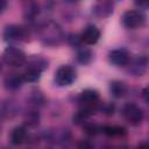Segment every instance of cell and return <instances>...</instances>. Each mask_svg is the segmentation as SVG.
Segmentation results:
<instances>
[{
    "mask_svg": "<svg viewBox=\"0 0 149 149\" xmlns=\"http://www.w3.org/2000/svg\"><path fill=\"white\" fill-rule=\"evenodd\" d=\"M47 66H48L47 61L40 56H34L30 59H28V65L22 73L24 81H30V83L36 81L41 77L42 71Z\"/></svg>",
    "mask_w": 149,
    "mask_h": 149,
    "instance_id": "6da1fadb",
    "label": "cell"
},
{
    "mask_svg": "<svg viewBox=\"0 0 149 149\" xmlns=\"http://www.w3.org/2000/svg\"><path fill=\"white\" fill-rule=\"evenodd\" d=\"M40 36H41V40L45 44L55 45V44L61 43V41L63 38V31L56 22L49 21L41 27Z\"/></svg>",
    "mask_w": 149,
    "mask_h": 149,
    "instance_id": "7a4b0ae2",
    "label": "cell"
},
{
    "mask_svg": "<svg viewBox=\"0 0 149 149\" xmlns=\"http://www.w3.org/2000/svg\"><path fill=\"white\" fill-rule=\"evenodd\" d=\"M3 61L8 65L17 68V66L26 64L27 56L21 49L16 48V47H7L3 51Z\"/></svg>",
    "mask_w": 149,
    "mask_h": 149,
    "instance_id": "3957f363",
    "label": "cell"
},
{
    "mask_svg": "<svg viewBox=\"0 0 149 149\" xmlns=\"http://www.w3.org/2000/svg\"><path fill=\"white\" fill-rule=\"evenodd\" d=\"M77 77L74 68L71 65H62L55 72V81L59 86H69L71 85Z\"/></svg>",
    "mask_w": 149,
    "mask_h": 149,
    "instance_id": "277c9868",
    "label": "cell"
},
{
    "mask_svg": "<svg viewBox=\"0 0 149 149\" xmlns=\"http://www.w3.org/2000/svg\"><path fill=\"white\" fill-rule=\"evenodd\" d=\"M3 38L6 41H28L29 30L28 28L19 24L7 26L3 30Z\"/></svg>",
    "mask_w": 149,
    "mask_h": 149,
    "instance_id": "5b68a950",
    "label": "cell"
},
{
    "mask_svg": "<svg viewBox=\"0 0 149 149\" xmlns=\"http://www.w3.org/2000/svg\"><path fill=\"white\" fill-rule=\"evenodd\" d=\"M79 102L83 105V109L88 111L90 113H94L99 102V93L93 88L84 90L79 95Z\"/></svg>",
    "mask_w": 149,
    "mask_h": 149,
    "instance_id": "8992f818",
    "label": "cell"
},
{
    "mask_svg": "<svg viewBox=\"0 0 149 149\" xmlns=\"http://www.w3.org/2000/svg\"><path fill=\"white\" fill-rule=\"evenodd\" d=\"M122 24L128 29H135L141 27L144 23V15L141 10L137 9H129L123 13L121 17Z\"/></svg>",
    "mask_w": 149,
    "mask_h": 149,
    "instance_id": "52a82bcc",
    "label": "cell"
},
{
    "mask_svg": "<svg viewBox=\"0 0 149 149\" xmlns=\"http://www.w3.org/2000/svg\"><path fill=\"white\" fill-rule=\"evenodd\" d=\"M122 115L133 126H137L143 121V112H142V109L137 105H135L133 102H127L123 106Z\"/></svg>",
    "mask_w": 149,
    "mask_h": 149,
    "instance_id": "ba28073f",
    "label": "cell"
},
{
    "mask_svg": "<svg viewBox=\"0 0 149 149\" xmlns=\"http://www.w3.org/2000/svg\"><path fill=\"white\" fill-rule=\"evenodd\" d=\"M79 36H80L81 43L87 44V45H92V44H95L99 41V38H100V30L95 26L91 24V26H87Z\"/></svg>",
    "mask_w": 149,
    "mask_h": 149,
    "instance_id": "9c48e42d",
    "label": "cell"
},
{
    "mask_svg": "<svg viewBox=\"0 0 149 149\" xmlns=\"http://www.w3.org/2000/svg\"><path fill=\"white\" fill-rule=\"evenodd\" d=\"M108 58H109V62L112 64H114L115 66H125L130 61L129 54L125 49H115V50H112L109 52Z\"/></svg>",
    "mask_w": 149,
    "mask_h": 149,
    "instance_id": "30bf717a",
    "label": "cell"
},
{
    "mask_svg": "<svg viewBox=\"0 0 149 149\" xmlns=\"http://www.w3.org/2000/svg\"><path fill=\"white\" fill-rule=\"evenodd\" d=\"M129 65L128 71L132 72L134 76H142L146 71H147V65H148V59L146 56L142 57H137L134 61H129V63L127 64Z\"/></svg>",
    "mask_w": 149,
    "mask_h": 149,
    "instance_id": "8fae6325",
    "label": "cell"
},
{
    "mask_svg": "<svg viewBox=\"0 0 149 149\" xmlns=\"http://www.w3.org/2000/svg\"><path fill=\"white\" fill-rule=\"evenodd\" d=\"M24 79L22 77V73H16V72H13V73H8L6 77H5V80H3V84H5V87L7 90H17L22 86Z\"/></svg>",
    "mask_w": 149,
    "mask_h": 149,
    "instance_id": "7c38bea8",
    "label": "cell"
},
{
    "mask_svg": "<svg viewBox=\"0 0 149 149\" xmlns=\"http://www.w3.org/2000/svg\"><path fill=\"white\" fill-rule=\"evenodd\" d=\"M92 12L98 17H107L113 13V3L111 1H99L93 6Z\"/></svg>",
    "mask_w": 149,
    "mask_h": 149,
    "instance_id": "4fadbf2b",
    "label": "cell"
},
{
    "mask_svg": "<svg viewBox=\"0 0 149 149\" xmlns=\"http://www.w3.org/2000/svg\"><path fill=\"white\" fill-rule=\"evenodd\" d=\"M27 140V129L23 126H16L10 133V142L15 146L22 144Z\"/></svg>",
    "mask_w": 149,
    "mask_h": 149,
    "instance_id": "5bb4252c",
    "label": "cell"
},
{
    "mask_svg": "<svg viewBox=\"0 0 149 149\" xmlns=\"http://www.w3.org/2000/svg\"><path fill=\"white\" fill-rule=\"evenodd\" d=\"M109 91L112 93L113 97L115 98H121L126 94L127 92V86L123 81H120V80H113L111 81L109 84Z\"/></svg>",
    "mask_w": 149,
    "mask_h": 149,
    "instance_id": "9a60e30c",
    "label": "cell"
},
{
    "mask_svg": "<svg viewBox=\"0 0 149 149\" xmlns=\"http://www.w3.org/2000/svg\"><path fill=\"white\" fill-rule=\"evenodd\" d=\"M101 130L105 135L109 136V137H115V136H122L126 134V129L121 126H111V125H107V126H104L101 127Z\"/></svg>",
    "mask_w": 149,
    "mask_h": 149,
    "instance_id": "2e32d148",
    "label": "cell"
},
{
    "mask_svg": "<svg viewBox=\"0 0 149 149\" xmlns=\"http://www.w3.org/2000/svg\"><path fill=\"white\" fill-rule=\"evenodd\" d=\"M77 59L81 64H88L92 59V51L87 48H80L77 52Z\"/></svg>",
    "mask_w": 149,
    "mask_h": 149,
    "instance_id": "e0dca14e",
    "label": "cell"
},
{
    "mask_svg": "<svg viewBox=\"0 0 149 149\" xmlns=\"http://www.w3.org/2000/svg\"><path fill=\"white\" fill-rule=\"evenodd\" d=\"M24 122L26 125H28L29 127H35L38 125L40 122V114L36 111H30L26 114L24 116Z\"/></svg>",
    "mask_w": 149,
    "mask_h": 149,
    "instance_id": "ac0fdd59",
    "label": "cell"
},
{
    "mask_svg": "<svg viewBox=\"0 0 149 149\" xmlns=\"http://www.w3.org/2000/svg\"><path fill=\"white\" fill-rule=\"evenodd\" d=\"M38 14V5L35 2H29L24 9V17L33 20Z\"/></svg>",
    "mask_w": 149,
    "mask_h": 149,
    "instance_id": "d6986e66",
    "label": "cell"
},
{
    "mask_svg": "<svg viewBox=\"0 0 149 149\" xmlns=\"http://www.w3.org/2000/svg\"><path fill=\"white\" fill-rule=\"evenodd\" d=\"M85 133L86 134H88V135H95L97 133H98V130H99V127L97 126V125H92V123H90V125H86L85 126Z\"/></svg>",
    "mask_w": 149,
    "mask_h": 149,
    "instance_id": "ffe728a7",
    "label": "cell"
},
{
    "mask_svg": "<svg viewBox=\"0 0 149 149\" xmlns=\"http://www.w3.org/2000/svg\"><path fill=\"white\" fill-rule=\"evenodd\" d=\"M69 41H70V43L72 45H76V47H78V45L81 44V41H80V36L79 35H70Z\"/></svg>",
    "mask_w": 149,
    "mask_h": 149,
    "instance_id": "44dd1931",
    "label": "cell"
},
{
    "mask_svg": "<svg viewBox=\"0 0 149 149\" xmlns=\"http://www.w3.org/2000/svg\"><path fill=\"white\" fill-rule=\"evenodd\" d=\"M78 149H94L92 143L90 141H86V140H83L79 142L78 144Z\"/></svg>",
    "mask_w": 149,
    "mask_h": 149,
    "instance_id": "7402d4cb",
    "label": "cell"
},
{
    "mask_svg": "<svg viewBox=\"0 0 149 149\" xmlns=\"http://www.w3.org/2000/svg\"><path fill=\"white\" fill-rule=\"evenodd\" d=\"M7 1H5V0H0V14L7 8Z\"/></svg>",
    "mask_w": 149,
    "mask_h": 149,
    "instance_id": "603a6c76",
    "label": "cell"
},
{
    "mask_svg": "<svg viewBox=\"0 0 149 149\" xmlns=\"http://www.w3.org/2000/svg\"><path fill=\"white\" fill-rule=\"evenodd\" d=\"M137 149H149L148 142H147V141H143V142H141V143L137 146Z\"/></svg>",
    "mask_w": 149,
    "mask_h": 149,
    "instance_id": "cb8c5ba5",
    "label": "cell"
},
{
    "mask_svg": "<svg viewBox=\"0 0 149 149\" xmlns=\"http://www.w3.org/2000/svg\"><path fill=\"white\" fill-rule=\"evenodd\" d=\"M142 94H143V97H144V100H146V101H148V99H147V88H143Z\"/></svg>",
    "mask_w": 149,
    "mask_h": 149,
    "instance_id": "d4e9b609",
    "label": "cell"
},
{
    "mask_svg": "<svg viewBox=\"0 0 149 149\" xmlns=\"http://www.w3.org/2000/svg\"><path fill=\"white\" fill-rule=\"evenodd\" d=\"M0 70H1V62H0Z\"/></svg>",
    "mask_w": 149,
    "mask_h": 149,
    "instance_id": "484cf974",
    "label": "cell"
}]
</instances>
